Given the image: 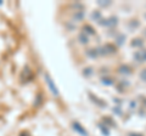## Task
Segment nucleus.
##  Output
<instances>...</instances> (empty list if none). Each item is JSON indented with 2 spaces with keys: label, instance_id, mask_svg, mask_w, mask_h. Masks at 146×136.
<instances>
[{
  "label": "nucleus",
  "instance_id": "obj_9",
  "mask_svg": "<svg viewBox=\"0 0 146 136\" xmlns=\"http://www.w3.org/2000/svg\"><path fill=\"white\" fill-rule=\"evenodd\" d=\"M79 39H80V43H83V44H86V43H88V39H86V37L84 35V33L79 35Z\"/></svg>",
  "mask_w": 146,
  "mask_h": 136
},
{
  "label": "nucleus",
  "instance_id": "obj_2",
  "mask_svg": "<svg viewBox=\"0 0 146 136\" xmlns=\"http://www.w3.org/2000/svg\"><path fill=\"white\" fill-rule=\"evenodd\" d=\"M72 128H73V130L74 131H77L79 135H82V136H88V133H86V130L79 123H77V121H74V123L72 124Z\"/></svg>",
  "mask_w": 146,
  "mask_h": 136
},
{
  "label": "nucleus",
  "instance_id": "obj_12",
  "mask_svg": "<svg viewBox=\"0 0 146 136\" xmlns=\"http://www.w3.org/2000/svg\"><path fill=\"white\" fill-rule=\"evenodd\" d=\"M110 4H111V1H106V3L99 1V5H100V6H107V5H110Z\"/></svg>",
  "mask_w": 146,
  "mask_h": 136
},
{
  "label": "nucleus",
  "instance_id": "obj_1",
  "mask_svg": "<svg viewBox=\"0 0 146 136\" xmlns=\"http://www.w3.org/2000/svg\"><path fill=\"white\" fill-rule=\"evenodd\" d=\"M45 79H46V83H48L49 88H50V91H51V92L55 95V96H58V90H57V88H56V85L52 83V80H51V78L49 77V74H45Z\"/></svg>",
  "mask_w": 146,
  "mask_h": 136
},
{
  "label": "nucleus",
  "instance_id": "obj_10",
  "mask_svg": "<svg viewBox=\"0 0 146 136\" xmlns=\"http://www.w3.org/2000/svg\"><path fill=\"white\" fill-rule=\"evenodd\" d=\"M140 78L143 79L144 81H146V69H143L140 72Z\"/></svg>",
  "mask_w": 146,
  "mask_h": 136
},
{
  "label": "nucleus",
  "instance_id": "obj_7",
  "mask_svg": "<svg viewBox=\"0 0 146 136\" xmlns=\"http://www.w3.org/2000/svg\"><path fill=\"white\" fill-rule=\"evenodd\" d=\"M84 29H85V32H83V33H88V34H94V29H91L89 26H84Z\"/></svg>",
  "mask_w": 146,
  "mask_h": 136
},
{
  "label": "nucleus",
  "instance_id": "obj_14",
  "mask_svg": "<svg viewBox=\"0 0 146 136\" xmlns=\"http://www.w3.org/2000/svg\"><path fill=\"white\" fill-rule=\"evenodd\" d=\"M144 33H145V34H146V30H145V32H144Z\"/></svg>",
  "mask_w": 146,
  "mask_h": 136
},
{
  "label": "nucleus",
  "instance_id": "obj_11",
  "mask_svg": "<svg viewBox=\"0 0 146 136\" xmlns=\"http://www.w3.org/2000/svg\"><path fill=\"white\" fill-rule=\"evenodd\" d=\"M101 81H102L104 84H110V85H111V84H113V80H112V79H111V80H106V78H104Z\"/></svg>",
  "mask_w": 146,
  "mask_h": 136
},
{
  "label": "nucleus",
  "instance_id": "obj_15",
  "mask_svg": "<svg viewBox=\"0 0 146 136\" xmlns=\"http://www.w3.org/2000/svg\"><path fill=\"white\" fill-rule=\"evenodd\" d=\"M145 18H146V13H145Z\"/></svg>",
  "mask_w": 146,
  "mask_h": 136
},
{
  "label": "nucleus",
  "instance_id": "obj_8",
  "mask_svg": "<svg viewBox=\"0 0 146 136\" xmlns=\"http://www.w3.org/2000/svg\"><path fill=\"white\" fill-rule=\"evenodd\" d=\"M131 45H133V46H141V45H143V42H141L140 39H135V42L131 43Z\"/></svg>",
  "mask_w": 146,
  "mask_h": 136
},
{
  "label": "nucleus",
  "instance_id": "obj_6",
  "mask_svg": "<svg viewBox=\"0 0 146 136\" xmlns=\"http://www.w3.org/2000/svg\"><path fill=\"white\" fill-rule=\"evenodd\" d=\"M119 72L121 73H125V74H129L130 73V71H129V68H128L127 66H123L119 68Z\"/></svg>",
  "mask_w": 146,
  "mask_h": 136
},
{
  "label": "nucleus",
  "instance_id": "obj_4",
  "mask_svg": "<svg viewBox=\"0 0 146 136\" xmlns=\"http://www.w3.org/2000/svg\"><path fill=\"white\" fill-rule=\"evenodd\" d=\"M104 22H101L100 24H104V26H115L117 24V18L116 17H111V18H108V20H101Z\"/></svg>",
  "mask_w": 146,
  "mask_h": 136
},
{
  "label": "nucleus",
  "instance_id": "obj_3",
  "mask_svg": "<svg viewBox=\"0 0 146 136\" xmlns=\"http://www.w3.org/2000/svg\"><path fill=\"white\" fill-rule=\"evenodd\" d=\"M134 58L139 62H146V50H139L134 53Z\"/></svg>",
  "mask_w": 146,
  "mask_h": 136
},
{
  "label": "nucleus",
  "instance_id": "obj_13",
  "mask_svg": "<svg viewBox=\"0 0 146 136\" xmlns=\"http://www.w3.org/2000/svg\"><path fill=\"white\" fill-rule=\"evenodd\" d=\"M129 136H143V135H139V134H130Z\"/></svg>",
  "mask_w": 146,
  "mask_h": 136
},
{
  "label": "nucleus",
  "instance_id": "obj_5",
  "mask_svg": "<svg viewBox=\"0 0 146 136\" xmlns=\"http://www.w3.org/2000/svg\"><path fill=\"white\" fill-rule=\"evenodd\" d=\"M88 56H90V57H96L98 55H99V52H98V50H95V49H90L88 52Z\"/></svg>",
  "mask_w": 146,
  "mask_h": 136
}]
</instances>
